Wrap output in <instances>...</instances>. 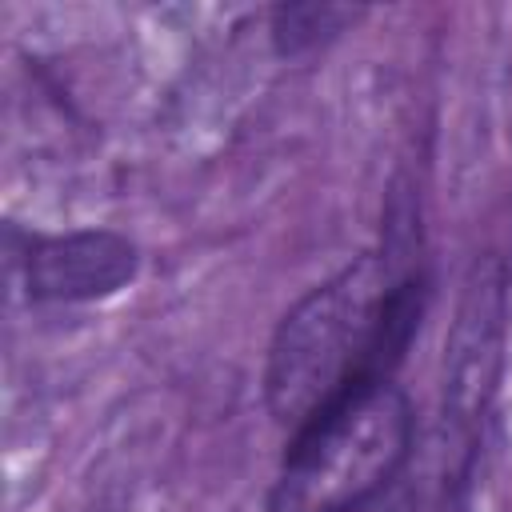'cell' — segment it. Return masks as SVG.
Instances as JSON below:
<instances>
[{
  "label": "cell",
  "instance_id": "obj_3",
  "mask_svg": "<svg viewBox=\"0 0 512 512\" xmlns=\"http://www.w3.org/2000/svg\"><path fill=\"white\" fill-rule=\"evenodd\" d=\"M136 248L116 232H68L36 240L28 252V288L36 300H96L128 284Z\"/></svg>",
  "mask_w": 512,
  "mask_h": 512
},
{
  "label": "cell",
  "instance_id": "obj_1",
  "mask_svg": "<svg viewBox=\"0 0 512 512\" xmlns=\"http://www.w3.org/2000/svg\"><path fill=\"white\" fill-rule=\"evenodd\" d=\"M424 308L420 280H396L380 256H360L312 288L280 324L268 352V408L304 428L404 352Z\"/></svg>",
  "mask_w": 512,
  "mask_h": 512
},
{
  "label": "cell",
  "instance_id": "obj_2",
  "mask_svg": "<svg viewBox=\"0 0 512 512\" xmlns=\"http://www.w3.org/2000/svg\"><path fill=\"white\" fill-rule=\"evenodd\" d=\"M408 440L412 412L388 376L348 388L296 428L272 512H356L396 476Z\"/></svg>",
  "mask_w": 512,
  "mask_h": 512
}]
</instances>
